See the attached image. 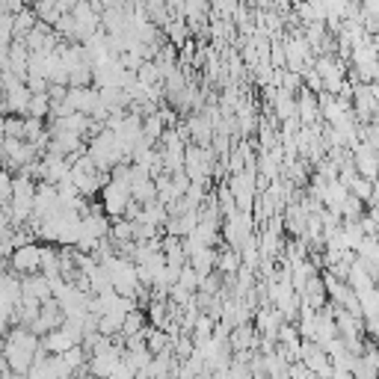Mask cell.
<instances>
[{
  "label": "cell",
  "mask_w": 379,
  "mask_h": 379,
  "mask_svg": "<svg viewBox=\"0 0 379 379\" xmlns=\"http://www.w3.org/2000/svg\"><path fill=\"white\" fill-rule=\"evenodd\" d=\"M24 9H30L27 0H6V12H9V15H21Z\"/></svg>",
  "instance_id": "cell-12"
},
{
  "label": "cell",
  "mask_w": 379,
  "mask_h": 379,
  "mask_svg": "<svg viewBox=\"0 0 379 379\" xmlns=\"http://www.w3.org/2000/svg\"><path fill=\"white\" fill-rule=\"evenodd\" d=\"M42 249L39 243H30V246H21L9 255V270L18 273L21 279L24 276H33V273H42Z\"/></svg>",
  "instance_id": "cell-1"
},
{
  "label": "cell",
  "mask_w": 379,
  "mask_h": 379,
  "mask_svg": "<svg viewBox=\"0 0 379 379\" xmlns=\"http://www.w3.org/2000/svg\"><path fill=\"white\" fill-rule=\"evenodd\" d=\"M21 290H24V296H36L39 302L54 299V294H50V279H48L45 273L24 276V279H21Z\"/></svg>",
  "instance_id": "cell-2"
},
{
  "label": "cell",
  "mask_w": 379,
  "mask_h": 379,
  "mask_svg": "<svg viewBox=\"0 0 379 379\" xmlns=\"http://www.w3.org/2000/svg\"><path fill=\"white\" fill-rule=\"evenodd\" d=\"M3 136L24 140V116H3Z\"/></svg>",
  "instance_id": "cell-10"
},
{
  "label": "cell",
  "mask_w": 379,
  "mask_h": 379,
  "mask_svg": "<svg viewBox=\"0 0 379 379\" xmlns=\"http://www.w3.org/2000/svg\"><path fill=\"white\" fill-rule=\"evenodd\" d=\"M9 66H12V74L21 78L27 83V69H30V48L24 42H12L9 48Z\"/></svg>",
  "instance_id": "cell-3"
},
{
  "label": "cell",
  "mask_w": 379,
  "mask_h": 379,
  "mask_svg": "<svg viewBox=\"0 0 379 379\" xmlns=\"http://www.w3.org/2000/svg\"><path fill=\"white\" fill-rule=\"evenodd\" d=\"M27 90H30L33 95H45V92L50 90V80H48V78H27Z\"/></svg>",
  "instance_id": "cell-11"
},
{
  "label": "cell",
  "mask_w": 379,
  "mask_h": 379,
  "mask_svg": "<svg viewBox=\"0 0 379 379\" xmlns=\"http://www.w3.org/2000/svg\"><path fill=\"white\" fill-rule=\"evenodd\" d=\"M199 285H201V276L193 270V264H184L181 267V279H178V287H184L187 294H199Z\"/></svg>",
  "instance_id": "cell-9"
},
{
  "label": "cell",
  "mask_w": 379,
  "mask_h": 379,
  "mask_svg": "<svg viewBox=\"0 0 379 379\" xmlns=\"http://www.w3.org/2000/svg\"><path fill=\"white\" fill-rule=\"evenodd\" d=\"M217 261H220V252L217 249H210V246H205L201 252H196L193 258H190V264H193V270L201 276V279H208V276L217 270Z\"/></svg>",
  "instance_id": "cell-4"
},
{
  "label": "cell",
  "mask_w": 379,
  "mask_h": 379,
  "mask_svg": "<svg viewBox=\"0 0 379 379\" xmlns=\"http://www.w3.org/2000/svg\"><path fill=\"white\" fill-rule=\"evenodd\" d=\"M145 347L155 352V356H160V352H169V338H166V332L155 329V326H145Z\"/></svg>",
  "instance_id": "cell-7"
},
{
  "label": "cell",
  "mask_w": 379,
  "mask_h": 379,
  "mask_svg": "<svg viewBox=\"0 0 379 379\" xmlns=\"http://www.w3.org/2000/svg\"><path fill=\"white\" fill-rule=\"evenodd\" d=\"M80 0H57V12L59 15H69V12H74V6H78Z\"/></svg>",
  "instance_id": "cell-13"
},
{
  "label": "cell",
  "mask_w": 379,
  "mask_h": 379,
  "mask_svg": "<svg viewBox=\"0 0 379 379\" xmlns=\"http://www.w3.org/2000/svg\"><path fill=\"white\" fill-rule=\"evenodd\" d=\"M143 332H145V314H143V308H134L122 323V338H134Z\"/></svg>",
  "instance_id": "cell-5"
},
{
  "label": "cell",
  "mask_w": 379,
  "mask_h": 379,
  "mask_svg": "<svg viewBox=\"0 0 379 379\" xmlns=\"http://www.w3.org/2000/svg\"><path fill=\"white\" fill-rule=\"evenodd\" d=\"M9 229H12V222H9V210H6V205H0V234L9 231Z\"/></svg>",
  "instance_id": "cell-14"
},
{
  "label": "cell",
  "mask_w": 379,
  "mask_h": 379,
  "mask_svg": "<svg viewBox=\"0 0 379 379\" xmlns=\"http://www.w3.org/2000/svg\"><path fill=\"white\" fill-rule=\"evenodd\" d=\"M27 119H50V98L45 95H33L30 107H27Z\"/></svg>",
  "instance_id": "cell-8"
},
{
  "label": "cell",
  "mask_w": 379,
  "mask_h": 379,
  "mask_svg": "<svg viewBox=\"0 0 379 379\" xmlns=\"http://www.w3.org/2000/svg\"><path fill=\"white\" fill-rule=\"evenodd\" d=\"M243 258H240V252H234V249H229L225 246L222 252H220V261H217V270L222 273V276H234L240 267H243V264H240Z\"/></svg>",
  "instance_id": "cell-6"
}]
</instances>
